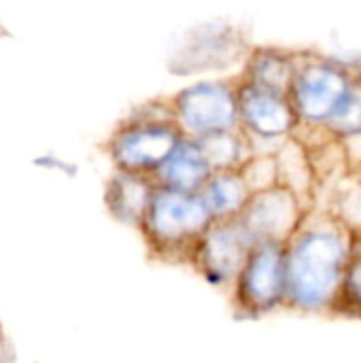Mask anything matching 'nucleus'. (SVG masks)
<instances>
[{
  "label": "nucleus",
  "mask_w": 361,
  "mask_h": 363,
  "mask_svg": "<svg viewBox=\"0 0 361 363\" xmlns=\"http://www.w3.org/2000/svg\"><path fill=\"white\" fill-rule=\"evenodd\" d=\"M351 242L353 232L336 221L302 219L285 242V306L309 315L336 313Z\"/></svg>",
  "instance_id": "1"
},
{
  "label": "nucleus",
  "mask_w": 361,
  "mask_h": 363,
  "mask_svg": "<svg viewBox=\"0 0 361 363\" xmlns=\"http://www.w3.org/2000/svg\"><path fill=\"white\" fill-rule=\"evenodd\" d=\"M211 223L213 217L200 194L155 185L138 230L155 257L187 264L191 249Z\"/></svg>",
  "instance_id": "2"
},
{
  "label": "nucleus",
  "mask_w": 361,
  "mask_h": 363,
  "mask_svg": "<svg viewBox=\"0 0 361 363\" xmlns=\"http://www.w3.org/2000/svg\"><path fill=\"white\" fill-rule=\"evenodd\" d=\"M228 291L236 313L243 317H262L283 308L287 302L285 245L255 242Z\"/></svg>",
  "instance_id": "3"
},
{
  "label": "nucleus",
  "mask_w": 361,
  "mask_h": 363,
  "mask_svg": "<svg viewBox=\"0 0 361 363\" xmlns=\"http://www.w3.org/2000/svg\"><path fill=\"white\" fill-rule=\"evenodd\" d=\"M181 138L183 134L172 119V108L162 115L138 113L136 119H128L119 128L109 149L117 170L151 177Z\"/></svg>",
  "instance_id": "4"
},
{
  "label": "nucleus",
  "mask_w": 361,
  "mask_h": 363,
  "mask_svg": "<svg viewBox=\"0 0 361 363\" xmlns=\"http://www.w3.org/2000/svg\"><path fill=\"white\" fill-rule=\"evenodd\" d=\"M255 240L240 219L213 221L189 253L187 264L213 287L230 289Z\"/></svg>",
  "instance_id": "5"
},
{
  "label": "nucleus",
  "mask_w": 361,
  "mask_h": 363,
  "mask_svg": "<svg viewBox=\"0 0 361 363\" xmlns=\"http://www.w3.org/2000/svg\"><path fill=\"white\" fill-rule=\"evenodd\" d=\"M172 119L187 138L234 130L238 121L236 94L223 83L191 85L174 98Z\"/></svg>",
  "instance_id": "6"
},
{
  "label": "nucleus",
  "mask_w": 361,
  "mask_h": 363,
  "mask_svg": "<svg viewBox=\"0 0 361 363\" xmlns=\"http://www.w3.org/2000/svg\"><path fill=\"white\" fill-rule=\"evenodd\" d=\"M238 219L255 242L270 240L285 245L300 228L304 215L298 194L277 183L268 189L251 194Z\"/></svg>",
  "instance_id": "7"
},
{
  "label": "nucleus",
  "mask_w": 361,
  "mask_h": 363,
  "mask_svg": "<svg viewBox=\"0 0 361 363\" xmlns=\"http://www.w3.org/2000/svg\"><path fill=\"white\" fill-rule=\"evenodd\" d=\"M291 83L298 113L309 121H321L330 117L340 98L347 94L345 77L328 66H309Z\"/></svg>",
  "instance_id": "8"
},
{
  "label": "nucleus",
  "mask_w": 361,
  "mask_h": 363,
  "mask_svg": "<svg viewBox=\"0 0 361 363\" xmlns=\"http://www.w3.org/2000/svg\"><path fill=\"white\" fill-rule=\"evenodd\" d=\"M236 102L238 117H243L245 125L262 138L283 136L294 125V113L281 94L247 83L236 94Z\"/></svg>",
  "instance_id": "9"
},
{
  "label": "nucleus",
  "mask_w": 361,
  "mask_h": 363,
  "mask_svg": "<svg viewBox=\"0 0 361 363\" xmlns=\"http://www.w3.org/2000/svg\"><path fill=\"white\" fill-rule=\"evenodd\" d=\"M211 177V168L202 157L194 138L183 136L168 157L151 174L153 183L160 187L198 194L204 181Z\"/></svg>",
  "instance_id": "10"
},
{
  "label": "nucleus",
  "mask_w": 361,
  "mask_h": 363,
  "mask_svg": "<svg viewBox=\"0 0 361 363\" xmlns=\"http://www.w3.org/2000/svg\"><path fill=\"white\" fill-rule=\"evenodd\" d=\"M153 189L155 183L149 174L117 170L106 185L104 202L109 213L117 221L138 228L153 196Z\"/></svg>",
  "instance_id": "11"
},
{
  "label": "nucleus",
  "mask_w": 361,
  "mask_h": 363,
  "mask_svg": "<svg viewBox=\"0 0 361 363\" xmlns=\"http://www.w3.org/2000/svg\"><path fill=\"white\" fill-rule=\"evenodd\" d=\"M198 194L213 221L236 219L251 198V191L245 185L238 168L211 172V177L204 181Z\"/></svg>",
  "instance_id": "12"
},
{
  "label": "nucleus",
  "mask_w": 361,
  "mask_h": 363,
  "mask_svg": "<svg viewBox=\"0 0 361 363\" xmlns=\"http://www.w3.org/2000/svg\"><path fill=\"white\" fill-rule=\"evenodd\" d=\"M234 36L226 28H202L189 36V43L181 51V64L185 72L213 70L215 66L228 64L234 57Z\"/></svg>",
  "instance_id": "13"
},
{
  "label": "nucleus",
  "mask_w": 361,
  "mask_h": 363,
  "mask_svg": "<svg viewBox=\"0 0 361 363\" xmlns=\"http://www.w3.org/2000/svg\"><path fill=\"white\" fill-rule=\"evenodd\" d=\"M194 140H196L202 157L206 160L211 172L236 170L243 164V143L232 130L204 134Z\"/></svg>",
  "instance_id": "14"
},
{
  "label": "nucleus",
  "mask_w": 361,
  "mask_h": 363,
  "mask_svg": "<svg viewBox=\"0 0 361 363\" xmlns=\"http://www.w3.org/2000/svg\"><path fill=\"white\" fill-rule=\"evenodd\" d=\"M294 81L291 64L277 53H260L253 57L249 68V83L274 94H285Z\"/></svg>",
  "instance_id": "15"
},
{
  "label": "nucleus",
  "mask_w": 361,
  "mask_h": 363,
  "mask_svg": "<svg viewBox=\"0 0 361 363\" xmlns=\"http://www.w3.org/2000/svg\"><path fill=\"white\" fill-rule=\"evenodd\" d=\"M336 313L361 319V234H353L349 264L345 270V281H343Z\"/></svg>",
  "instance_id": "16"
},
{
  "label": "nucleus",
  "mask_w": 361,
  "mask_h": 363,
  "mask_svg": "<svg viewBox=\"0 0 361 363\" xmlns=\"http://www.w3.org/2000/svg\"><path fill=\"white\" fill-rule=\"evenodd\" d=\"M245 185L249 187L251 194L255 191H262V189H268L272 185L279 183V168H277V160L274 157H268V155H262V157H253L245 164H240L238 168Z\"/></svg>",
  "instance_id": "17"
},
{
  "label": "nucleus",
  "mask_w": 361,
  "mask_h": 363,
  "mask_svg": "<svg viewBox=\"0 0 361 363\" xmlns=\"http://www.w3.org/2000/svg\"><path fill=\"white\" fill-rule=\"evenodd\" d=\"M332 125L340 132H357L361 130V91H347L338 106L328 117Z\"/></svg>",
  "instance_id": "18"
}]
</instances>
